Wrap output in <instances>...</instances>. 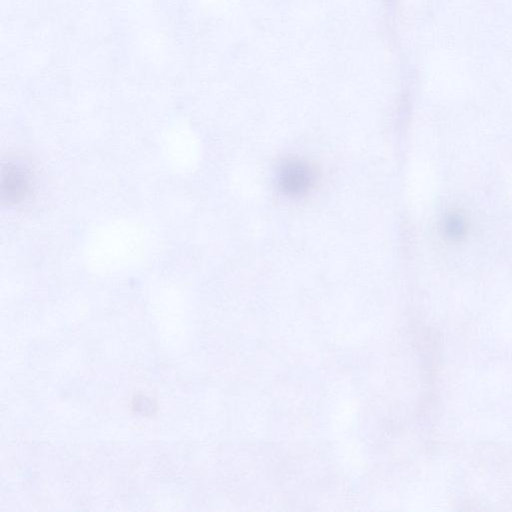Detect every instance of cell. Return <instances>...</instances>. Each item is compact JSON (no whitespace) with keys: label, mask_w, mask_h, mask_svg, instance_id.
Here are the masks:
<instances>
[{"label":"cell","mask_w":512,"mask_h":512,"mask_svg":"<svg viewBox=\"0 0 512 512\" xmlns=\"http://www.w3.org/2000/svg\"><path fill=\"white\" fill-rule=\"evenodd\" d=\"M1 199L6 205L19 204L26 199L32 188L29 167L20 160L2 162Z\"/></svg>","instance_id":"1"},{"label":"cell","mask_w":512,"mask_h":512,"mask_svg":"<svg viewBox=\"0 0 512 512\" xmlns=\"http://www.w3.org/2000/svg\"><path fill=\"white\" fill-rule=\"evenodd\" d=\"M132 408L135 412L143 414V415H151L153 414L156 406L153 401L146 396H136L132 400Z\"/></svg>","instance_id":"4"},{"label":"cell","mask_w":512,"mask_h":512,"mask_svg":"<svg viewBox=\"0 0 512 512\" xmlns=\"http://www.w3.org/2000/svg\"><path fill=\"white\" fill-rule=\"evenodd\" d=\"M315 172L305 161L288 159L278 172V186L288 196L305 195L313 187Z\"/></svg>","instance_id":"2"},{"label":"cell","mask_w":512,"mask_h":512,"mask_svg":"<svg viewBox=\"0 0 512 512\" xmlns=\"http://www.w3.org/2000/svg\"><path fill=\"white\" fill-rule=\"evenodd\" d=\"M466 229V221L461 214L451 213L444 219L443 230L449 238L457 240L463 237Z\"/></svg>","instance_id":"3"}]
</instances>
